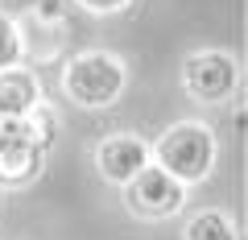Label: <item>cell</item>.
I'll use <instances>...</instances> for the list:
<instances>
[{"mask_svg": "<svg viewBox=\"0 0 248 240\" xmlns=\"http://www.w3.org/2000/svg\"><path fill=\"white\" fill-rule=\"evenodd\" d=\"M153 166H161L170 178H178L182 187L190 182H203L207 174L215 170V137L207 125L199 120H182V125L166 128L157 137V145L149 149Z\"/></svg>", "mask_w": 248, "mask_h": 240, "instance_id": "obj_1", "label": "cell"}, {"mask_svg": "<svg viewBox=\"0 0 248 240\" xmlns=\"http://www.w3.org/2000/svg\"><path fill=\"white\" fill-rule=\"evenodd\" d=\"M124 83H128V75H124V63L116 58V54L108 50H87V54H75L71 63H66V71H62V87H66V96H71V104L79 108H108L120 99Z\"/></svg>", "mask_w": 248, "mask_h": 240, "instance_id": "obj_2", "label": "cell"}, {"mask_svg": "<svg viewBox=\"0 0 248 240\" xmlns=\"http://www.w3.org/2000/svg\"><path fill=\"white\" fill-rule=\"evenodd\" d=\"M182 83L199 104H219L236 96L240 87V63L223 50H195L182 63Z\"/></svg>", "mask_w": 248, "mask_h": 240, "instance_id": "obj_3", "label": "cell"}, {"mask_svg": "<svg viewBox=\"0 0 248 240\" xmlns=\"http://www.w3.org/2000/svg\"><path fill=\"white\" fill-rule=\"evenodd\" d=\"M186 203V187L178 178H170L161 166H145L133 182H124V207L141 220H166V215L182 211Z\"/></svg>", "mask_w": 248, "mask_h": 240, "instance_id": "obj_4", "label": "cell"}, {"mask_svg": "<svg viewBox=\"0 0 248 240\" xmlns=\"http://www.w3.org/2000/svg\"><path fill=\"white\" fill-rule=\"evenodd\" d=\"M46 137L29 125V116L21 120H0V182H29L42 170Z\"/></svg>", "mask_w": 248, "mask_h": 240, "instance_id": "obj_5", "label": "cell"}, {"mask_svg": "<svg viewBox=\"0 0 248 240\" xmlns=\"http://www.w3.org/2000/svg\"><path fill=\"white\" fill-rule=\"evenodd\" d=\"M149 161H153L149 145H145L141 137H108V141L95 145V170L108 178V182H116V187L133 182Z\"/></svg>", "mask_w": 248, "mask_h": 240, "instance_id": "obj_6", "label": "cell"}, {"mask_svg": "<svg viewBox=\"0 0 248 240\" xmlns=\"http://www.w3.org/2000/svg\"><path fill=\"white\" fill-rule=\"evenodd\" d=\"M37 108V83L29 71H0V120H21Z\"/></svg>", "mask_w": 248, "mask_h": 240, "instance_id": "obj_7", "label": "cell"}, {"mask_svg": "<svg viewBox=\"0 0 248 240\" xmlns=\"http://www.w3.org/2000/svg\"><path fill=\"white\" fill-rule=\"evenodd\" d=\"M186 240H240V228L223 211H195L186 220Z\"/></svg>", "mask_w": 248, "mask_h": 240, "instance_id": "obj_8", "label": "cell"}, {"mask_svg": "<svg viewBox=\"0 0 248 240\" xmlns=\"http://www.w3.org/2000/svg\"><path fill=\"white\" fill-rule=\"evenodd\" d=\"M21 50H25V46H21L17 21L0 13V71H13V66L21 63Z\"/></svg>", "mask_w": 248, "mask_h": 240, "instance_id": "obj_9", "label": "cell"}, {"mask_svg": "<svg viewBox=\"0 0 248 240\" xmlns=\"http://www.w3.org/2000/svg\"><path fill=\"white\" fill-rule=\"evenodd\" d=\"M75 4H83L87 13H120V9H128L133 0H75Z\"/></svg>", "mask_w": 248, "mask_h": 240, "instance_id": "obj_10", "label": "cell"}, {"mask_svg": "<svg viewBox=\"0 0 248 240\" xmlns=\"http://www.w3.org/2000/svg\"><path fill=\"white\" fill-rule=\"evenodd\" d=\"M0 4H4V0H0Z\"/></svg>", "mask_w": 248, "mask_h": 240, "instance_id": "obj_11", "label": "cell"}]
</instances>
